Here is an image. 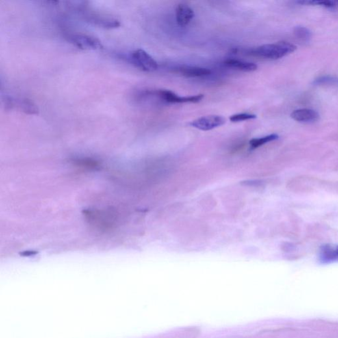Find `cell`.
<instances>
[{
	"label": "cell",
	"mask_w": 338,
	"mask_h": 338,
	"mask_svg": "<svg viewBox=\"0 0 338 338\" xmlns=\"http://www.w3.org/2000/svg\"><path fill=\"white\" fill-rule=\"evenodd\" d=\"M297 47L287 42H279L276 44H264L250 50L249 53L255 56L270 59L282 58L296 51Z\"/></svg>",
	"instance_id": "obj_1"
},
{
	"label": "cell",
	"mask_w": 338,
	"mask_h": 338,
	"mask_svg": "<svg viewBox=\"0 0 338 338\" xmlns=\"http://www.w3.org/2000/svg\"><path fill=\"white\" fill-rule=\"evenodd\" d=\"M126 58L128 62L144 72H152L158 69L157 62L144 50L133 51Z\"/></svg>",
	"instance_id": "obj_2"
},
{
	"label": "cell",
	"mask_w": 338,
	"mask_h": 338,
	"mask_svg": "<svg viewBox=\"0 0 338 338\" xmlns=\"http://www.w3.org/2000/svg\"><path fill=\"white\" fill-rule=\"evenodd\" d=\"M225 123V119L219 115H208L191 122L190 126L202 131H209Z\"/></svg>",
	"instance_id": "obj_3"
},
{
	"label": "cell",
	"mask_w": 338,
	"mask_h": 338,
	"mask_svg": "<svg viewBox=\"0 0 338 338\" xmlns=\"http://www.w3.org/2000/svg\"><path fill=\"white\" fill-rule=\"evenodd\" d=\"M69 41L83 50L101 49L103 46L101 41L95 37L89 35L75 34L69 37Z\"/></svg>",
	"instance_id": "obj_4"
},
{
	"label": "cell",
	"mask_w": 338,
	"mask_h": 338,
	"mask_svg": "<svg viewBox=\"0 0 338 338\" xmlns=\"http://www.w3.org/2000/svg\"><path fill=\"white\" fill-rule=\"evenodd\" d=\"M157 95L163 100L170 103H197L203 99L204 94L194 96H180L168 90H161L157 92Z\"/></svg>",
	"instance_id": "obj_5"
},
{
	"label": "cell",
	"mask_w": 338,
	"mask_h": 338,
	"mask_svg": "<svg viewBox=\"0 0 338 338\" xmlns=\"http://www.w3.org/2000/svg\"><path fill=\"white\" fill-rule=\"evenodd\" d=\"M194 17V12L191 7L186 4H179L176 9V18L178 25L185 27L188 25Z\"/></svg>",
	"instance_id": "obj_6"
},
{
	"label": "cell",
	"mask_w": 338,
	"mask_h": 338,
	"mask_svg": "<svg viewBox=\"0 0 338 338\" xmlns=\"http://www.w3.org/2000/svg\"><path fill=\"white\" fill-rule=\"evenodd\" d=\"M291 117L299 122H314L318 121L320 115L316 111L309 109H298L291 113Z\"/></svg>",
	"instance_id": "obj_7"
},
{
	"label": "cell",
	"mask_w": 338,
	"mask_h": 338,
	"mask_svg": "<svg viewBox=\"0 0 338 338\" xmlns=\"http://www.w3.org/2000/svg\"><path fill=\"white\" fill-rule=\"evenodd\" d=\"M319 257L323 263L338 262V245H324L321 247Z\"/></svg>",
	"instance_id": "obj_8"
},
{
	"label": "cell",
	"mask_w": 338,
	"mask_h": 338,
	"mask_svg": "<svg viewBox=\"0 0 338 338\" xmlns=\"http://www.w3.org/2000/svg\"><path fill=\"white\" fill-rule=\"evenodd\" d=\"M225 65L229 68H235L236 70L243 72H250L257 70V65L254 63L244 62L236 59H227L224 62Z\"/></svg>",
	"instance_id": "obj_9"
},
{
	"label": "cell",
	"mask_w": 338,
	"mask_h": 338,
	"mask_svg": "<svg viewBox=\"0 0 338 338\" xmlns=\"http://www.w3.org/2000/svg\"><path fill=\"white\" fill-rule=\"evenodd\" d=\"M296 3L303 5H318L330 10H338V0H299Z\"/></svg>",
	"instance_id": "obj_10"
},
{
	"label": "cell",
	"mask_w": 338,
	"mask_h": 338,
	"mask_svg": "<svg viewBox=\"0 0 338 338\" xmlns=\"http://www.w3.org/2000/svg\"><path fill=\"white\" fill-rule=\"evenodd\" d=\"M181 74L188 77H200L210 75L211 72L207 68L198 67H185L181 69Z\"/></svg>",
	"instance_id": "obj_11"
},
{
	"label": "cell",
	"mask_w": 338,
	"mask_h": 338,
	"mask_svg": "<svg viewBox=\"0 0 338 338\" xmlns=\"http://www.w3.org/2000/svg\"><path fill=\"white\" fill-rule=\"evenodd\" d=\"M14 101L16 102L12 101L14 102V105H16L17 107L24 113L30 114H35L38 113V109L36 105L27 98H19Z\"/></svg>",
	"instance_id": "obj_12"
},
{
	"label": "cell",
	"mask_w": 338,
	"mask_h": 338,
	"mask_svg": "<svg viewBox=\"0 0 338 338\" xmlns=\"http://www.w3.org/2000/svg\"><path fill=\"white\" fill-rule=\"evenodd\" d=\"M313 84L317 86H338V77L332 75H324L317 78Z\"/></svg>",
	"instance_id": "obj_13"
},
{
	"label": "cell",
	"mask_w": 338,
	"mask_h": 338,
	"mask_svg": "<svg viewBox=\"0 0 338 338\" xmlns=\"http://www.w3.org/2000/svg\"><path fill=\"white\" fill-rule=\"evenodd\" d=\"M279 138L278 135L276 134V133H273V134H270L266 135V136L260 137V138H254L252 139V140L250 141V147L252 149H256L259 148L263 145L267 144V143L273 142L278 140Z\"/></svg>",
	"instance_id": "obj_14"
},
{
	"label": "cell",
	"mask_w": 338,
	"mask_h": 338,
	"mask_svg": "<svg viewBox=\"0 0 338 338\" xmlns=\"http://www.w3.org/2000/svg\"><path fill=\"white\" fill-rule=\"evenodd\" d=\"M293 33L297 38L302 40V41L308 42L311 39V31L306 27L297 26V27H295Z\"/></svg>",
	"instance_id": "obj_15"
},
{
	"label": "cell",
	"mask_w": 338,
	"mask_h": 338,
	"mask_svg": "<svg viewBox=\"0 0 338 338\" xmlns=\"http://www.w3.org/2000/svg\"><path fill=\"white\" fill-rule=\"evenodd\" d=\"M256 118L255 114H248V113H241V114H234L230 117V120L232 122H239L246 121V120H252Z\"/></svg>",
	"instance_id": "obj_16"
}]
</instances>
